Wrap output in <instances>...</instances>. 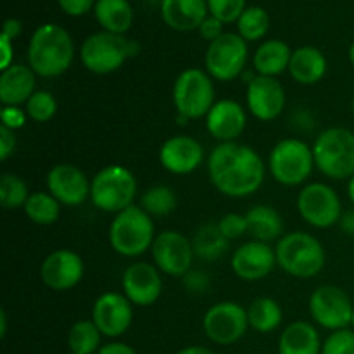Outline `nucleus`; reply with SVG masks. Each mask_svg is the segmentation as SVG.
I'll use <instances>...</instances> for the list:
<instances>
[{
  "label": "nucleus",
  "mask_w": 354,
  "mask_h": 354,
  "mask_svg": "<svg viewBox=\"0 0 354 354\" xmlns=\"http://www.w3.org/2000/svg\"><path fill=\"white\" fill-rule=\"evenodd\" d=\"M266 168L256 149L239 142L218 144L207 158V175L214 189L232 199H244L265 183Z\"/></svg>",
  "instance_id": "nucleus-1"
},
{
  "label": "nucleus",
  "mask_w": 354,
  "mask_h": 354,
  "mask_svg": "<svg viewBox=\"0 0 354 354\" xmlns=\"http://www.w3.org/2000/svg\"><path fill=\"white\" fill-rule=\"evenodd\" d=\"M75 59V44L68 30L54 23L38 26L28 45V66L40 78L64 75Z\"/></svg>",
  "instance_id": "nucleus-2"
},
{
  "label": "nucleus",
  "mask_w": 354,
  "mask_h": 354,
  "mask_svg": "<svg viewBox=\"0 0 354 354\" xmlns=\"http://www.w3.org/2000/svg\"><path fill=\"white\" fill-rule=\"evenodd\" d=\"M277 265L294 279H315L324 270L327 254L315 235L306 232H290L277 242Z\"/></svg>",
  "instance_id": "nucleus-3"
},
{
  "label": "nucleus",
  "mask_w": 354,
  "mask_h": 354,
  "mask_svg": "<svg viewBox=\"0 0 354 354\" xmlns=\"http://www.w3.org/2000/svg\"><path fill=\"white\" fill-rule=\"evenodd\" d=\"M156 225L149 213L138 204L114 214L109 225V244L123 258H138L152 248L156 241Z\"/></svg>",
  "instance_id": "nucleus-4"
},
{
  "label": "nucleus",
  "mask_w": 354,
  "mask_h": 354,
  "mask_svg": "<svg viewBox=\"0 0 354 354\" xmlns=\"http://www.w3.org/2000/svg\"><path fill=\"white\" fill-rule=\"evenodd\" d=\"M315 166L330 180H349L354 175V131L330 127L320 131L313 142Z\"/></svg>",
  "instance_id": "nucleus-5"
},
{
  "label": "nucleus",
  "mask_w": 354,
  "mask_h": 354,
  "mask_svg": "<svg viewBox=\"0 0 354 354\" xmlns=\"http://www.w3.org/2000/svg\"><path fill=\"white\" fill-rule=\"evenodd\" d=\"M138 183L123 165H107L95 173L90 183V201L102 213L118 214L133 206Z\"/></svg>",
  "instance_id": "nucleus-6"
},
{
  "label": "nucleus",
  "mask_w": 354,
  "mask_h": 354,
  "mask_svg": "<svg viewBox=\"0 0 354 354\" xmlns=\"http://www.w3.org/2000/svg\"><path fill=\"white\" fill-rule=\"evenodd\" d=\"M266 166L273 180L280 185H304L317 168L313 147L301 138H283L273 145Z\"/></svg>",
  "instance_id": "nucleus-7"
},
{
  "label": "nucleus",
  "mask_w": 354,
  "mask_h": 354,
  "mask_svg": "<svg viewBox=\"0 0 354 354\" xmlns=\"http://www.w3.org/2000/svg\"><path fill=\"white\" fill-rule=\"evenodd\" d=\"M173 106L183 120L206 118L216 102L213 78L206 69L187 68L176 76L173 83Z\"/></svg>",
  "instance_id": "nucleus-8"
},
{
  "label": "nucleus",
  "mask_w": 354,
  "mask_h": 354,
  "mask_svg": "<svg viewBox=\"0 0 354 354\" xmlns=\"http://www.w3.org/2000/svg\"><path fill=\"white\" fill-rule=\"evenodd\" d=\"M248 41L239 33H223L207 45L204 54V68L216 82H234L248 69Z\"/></svg>",
  "instance_id": "nucleus-9"
},
{
  "label": "nucleus",
  "mask_w": 354,
  "mask_h": 354,
  "mask_svg": "<svg viewBox=\"0 0 354 354\" xmlns=\"http://www.w3.org/2000/svg\"><path fill=\"white\" fill-rule=\"evenodd\" d=\"M296 207L299 216L318 230L337 225L344 214L339 194L324 182L306 183L297 194Z\"/></svg>",
  "instance_id": "nucleus-10"
},
{
  "label": "nucleus",
  "mask_w": 354,
  "mask_h": 354,
  "mask_svg": "<svg viewBox=\"0 0 354 354\" xmlns=\"http://www.w3.org/2000/svg\"><path fill=\"white\" fill-rule=\"evenodd\" d=\"M130 55V40L123 35L99 31L85 38L80 48L83 66L93 75H111L118 71Z\"/></svg>",
  "instance_id": "nucleus-11"
},
{
  "label": "nucleus",
  "mask_w": 354,
  "mask_h": 354,
  "mask_svg": "<svg viewBox=\"0 0 354 354\" xmlns=\"http://www.w3.org/2000/svg\"><path fill=\"white\" fill-rule=\"evenodd\" d=\"M204 335L218 346H232L249 330L248 308L235 301H221L207 308L203 317Z\"/></svg>",
  "instance_id": "nucleus-12"
},
{
  "label": "nucleus",
  "mask_w": 354,
  "mask_h": 354,
  "mask_svg": "<svg viewBox=\"0 0 354 354\" xmlns=\"http://www.w3.org/2000/svg\"><path fill=\"white\" fill-rule=\"evenodd\" d=\"M151 252L159 272L173 279H183L192 270L196 258L192 239L178 230H162L156 235Z\"/></svg>",
  "instance_id": "nucleus-13"
},
{
  "label": "nucleus",
  "mask_w": 354,
  "mask_h": 354,
  "mask_svg": "<svg viewBox=\"0 0 354 354\" xmlns=\"http://www.w3.org/2000/svg\"><path fill=\"white\" fill-rule=\"evenodd\" d=\"M353 310L351 297L337 286L325 283L315 289L310 296L311 318L325 330L335 332L351 327Z\"/></svg>",
  "instance_id": "nucleus-14"
},
{
  "label": "nucleus",
  "mask_w": 354,
  "mask_h": 354,
  "mask_svg": "<svg viewBox=\"0 0 354 354\" xmlns=\"http://www.w3.org/2000/svg\"><path fill=\"white\" fill-rule=\"evenodd\" d=\"M90 320L104 337L116 341L127 334L133 322V304L123 292H104L93 301Z\"/></svg>",
  "instance_id": "nucleus-15"
},
{
  "label": "nucleus",
  "mask_w": 354,
  "mask_h": 354,
  "mask_svg": "<svg viewBox=\"0 0 354 354\" xmlns=\"http://www.w3.org/2000/svg\"><path fill=\"white\" fill-rule=\"evenodd\" d=\"M121 289L133 306L149 308L162 294V273L152 263H131L121 277Z\"/></svg>",
  "instance_id": "nucleus-16"
},
{
  "label": "nucleus",
  "mask_w": 354,
  "mask_h": 354,
  "mask_svg": "<svg viewBox=\"0 0 354 354\" xmlns=\"http://www.w3.org/2000/svg\"><path fill=\"white\" fill-rule=\"evenodd\" d=\"M45 183H47V192H50L61 203V206L76 207L90 199L92 180H88L82 168L71 162H59L52 166Z\"/></svg>",
  "instance_id": "nucleus-17"
},
{
  "label": "nucleus",
  "mask_w": 354,
  "mask_h": 354,
  "mask_svg": "<svg viewBox=\"0 0 354 354\" xmlns=\"http://www.w3.org/2000/svg\"><path fill=\"white\" fill-rule=\"evenodd\" d=\"M83 275H85L83 258L71 249H55L41 261L40 266L41 282L55 292L75 289L82 282Z\"/></svg>",
  "instance_id": "nucleus-18"
},
{
  "label": "nucleus",
  "mask_w": 354,
  "mask_h": 354,
  "mask_svg": "<svg viewBox=\"0 0 354 354\" xmlns=\"http://www.w3.org/2000/svg\"><path fill=\"white\" fill-rule=\"evenodd\" d=\"M277 266V252L272 244L261 241L244 242L234 251L230 268L241 280L258 282L266 279Z\"/></svg>",
  "instance_id": "nucleus-19"
},
{
  "label": "nucleus",
  "mask_w": 354,
  "mask_h": 354,
  "mask_svg": "<svg viewBox=\"0 0 354 354\" xmlns=\"http://www.w3.org/2000/svg\"><path fill=\"white\" fill-rule=\"evenodd\" d=\"M286 88L272 76L258 75L249 85H245V106L259 121L277 120L286 109Z\"/></svg>",
  "instance_id": "nucleus-20"
},
{
  "label": "nucleus",
  "mask_w": 354,
  "mask_h": 354,
  "mask_svg": "<svg viewBox=\"0 0 354 354\" xmlns=\"http://www.w3.org/2000/svg\"><path fill=\"white\" fill-rule=\"evenodd\" d=\"M206 159L203 144L190 135H173L159 147V162L171 175H190Z\"/></svg>",
  "instance_id": "nucleus-21"
},
{
  "label": "nucleus",
  "mask_w": 354,
  "mask_h": 354,
  "mask_svg": "<svg viewBox=\"0 0 354 354\" xmlns=\"http://www.w3.org/2000/svg\"><path fill=\"white\" fill-rule=\"evenodd\" d=\"M206 130L220 144L237 142L248 127V111L242 104L232 99H221L214 102L207 113Z\"/></svg>",
  "instance_id": "nucleus-22"
},
{
  "label": "nucleus",
  "mask_w": 354,
  "mask_h": 354,
  "mask_svg": "<svg viewBox=\"0 0 354 354\" xmlns=\"http://www.w3.org/2000/svg\"><path fill=\"white\" fill-rule=\"evenodd\" d=\"M37 92V75L26 64H12L0 73L2 106H23Z\"/></svg>",
  "instance_id": "nucleus-23"
},
{
  "label": "nucleus",
  "mask_w": 354,
  "mask_h": 354,
  "mask_svg": "<svg viewBox=\"0 0 354 354\" xmlns=\"http://www.w3.org/2000/svg\"><path fill=\"white\" fill-rule=\"evenodd\" d=\"M207 10V0H161L162 21L175 31L199 30Z\"/></svg>",
  "instance_id": "nucleus-24"
},
{
  "label": "nucleus",
  "mask_w": 354,
  "mask_h": 354,
  "mask_svg": "<svg viewBox=\"0 0 354 354\" xmlns=\"http://www.w3.org/2000/svg\"><path fill=\"white\" fill-rule=\"evenodd\" d=\"M325 73H327V57L320 48L313 45H304L292 50L289 75L294 82L304 86L317 85L324 80Z\"/></svg>",
  "instance_id": "nucleus-25"
},
{
  "label": "nucleus",
  "mask_w": 354,
  "mask_h": 354,
  "mask_svg": "<svg viewBox=\"0 0 354 354\" xmlns=\"http://www.w3.org/2000/svg\"><path fill=\"white\" fill-rule=\"evenodd\" d=\"M320 332L313 324L296 320L279 337V354H322Z\"/></svg>",
  "instance_id": "nucleus-26"
},
{
  "label": "nucleus",
  "mask_w": 354,
  "mask_h": 354,
  "mask_svg": "<svg viewBox=\"0 0 354 354\" xmlns=\"http://www.w3.org/2000/svg\"><path fill=\"white\" fill-rule=\"evenodd\" d=\"M290 57H292V50L289 45L279 38H272V40L263 41L256 48L252 55V68L258 75L277 78L282 73L289 71Z\"/></svg>",
  "instance_id": "nucleus-27"
},
{
  "label": "nucleus",
  "mask_w": 354,
  "mask_h": 354,
  "mask_svg": "<svg viewBox=\"0 0 354 354\" xmlns=\"http://www.w3.org/2000/svg\"><path fill=\"white\" fill-rule=\"evenodd\" d=\"M248 220V234L254 241L266 242H279L283 237V220L279 211L270 204H258L252 206L245 213Z\"/></svg>",
  "instance_id": "nucleus-28"
},
{
  "label": "nucleus",
  "mask_w": 354,
  "mask_h": 354,
  "mask_svg": "<svg viewBox=\"0 0 354 354\" xmlns=\"http://www.w3.org/2000/svg\"><path fill=\"white\" fill-rule=\"evenodd\" d=\"M93 12L97 23L109 33H127L133 23V9L128 0H97Z\"/></svg>",
  "instance_id": "nucleus-29"
},
{
  "label": "nucleus",
  "mask_w": 354,
  "mask_h": 354,
  "mask_svg": "<svg viewBox=\"0 0 354 354\" xmlns=\"http://www.w3.org/2000/svg\"><path fill=\"white\" fill-rule=\"evenodd\" d=\"M248 320L249 328L258 334H272L282 325L283 310L273 297H256L248 306Z\"/></svg>",
  "instance_id": "nucleus-30"
},
{
  "label": "nucleus",
  "mask_w": 354,
  "mask_h": 354,
  "mask_svg": "<svg viewBox=\"0 0 354 354\" xmlns=\"http://www.w3.org/2000/svg\"><path fill=\"white\" fill-rule=\"evenodd\" d=\"M230 242L221 235L216 223H204L192 237L194 252L204 261H216L227 252Z\"/></svg>",
  "instance_id": "nucleus-31"
},
{
  "label": "nucleus",
  "mask_w": 354,
  "mask_h": 354,
  "mask_svg": "<svg viewBox=\"0 0 354 354\" xmlns=\"http://www.w3.org/2000/svg\"><path fill=\"white\" fill-rule=\"evenodd\" d=\"M23 211L35 225L48 227L61 216V203L50 192H31Z\"/></svg>",
  "instance_id": "nucleus-32"
},
{
  "label": "nucleus",
  "mask_w": 354,
  "mask_h": 354,
  "mask_svg": "<svg viewBox=\"0 0 354 354\" xmlns=\"http://www.w3.org/2000/svg\"><path fill=\"white\" fill-rule=\"evenodd\" d=\"M104 335L92 320H78L68 332V348L71 354H97L102 348Z\"/></svg>",
  "instance_id": "nucleus-33"
},
{
  "label": "nucleus",
  "mask_w": 354,
  "mask_h": 354,
  "mask_svg": "<svg viewBox=\"0 0 354 354\" xmlns=\"http://www.w3.org/2000/svg\"><path fill=\"white\" fill-rule=\"evenodd\" d=\"M178 206V199L171 187L154 185L149 187L140 196V207L152 218L169 216Z\"/></svg>",
  "instance_id": "nucleus-34"
},
{
  "label": "nucleus",
  "mask_w": 354,
  "mask_h": 354,
  "mask_svg": "<svg viewBox=\"0 0 354 354\" xmlns=\"http://www.w3.org/2000/svg\"><path fill=\"white\" fill-rule=\"evenodd\" d=\"M270 16L263 7H245L242 16L237 21L239 35L245 41H258L268 33Z\"/></svg>",
  "instance_id": "nucleus-35"
},
{
  "label": "nucleus",
  "mask_w": 354,
  "mask_h": 354,
  "mask_svg": "<svg viewBox=\"0 0 354 354\" xmlns=\"http://www.w3.org/2000/svg\"><path fill=\"white\" fill-rule=\"evenodd\" d=\"M30 197L26 182L14 173H3L0 176V203L3 209H23Z\"/></svg>",
  "instance_id": "nucleus-36"
},
{
  "label": "nucleus",
  "mask_w": 354,
  "mask_h": 354,
  "mask_svg": "<svg viewBox=\"0 0 354 354\" xmlns=\"http://www.w3.org/2000/svg\"><path fill=\"white\" fill-rule=\"evenodd\" d=\"M57 100H55L54 93L48 90H37L33 95L30 97L26 104H24V111H26L28 118L35 123H47L52 118L57 114Z\"/></svg>",
  "instance_id": "nucleus-37"
},
{
  "label": "nucleus",
  "mask_w": 354,
  "mask_h": 354,
  "mask_svg": "<svg viewBox=\"0 0 354 354\" xmlns=\"http://www.w3.org/2000/svg\"><path fill=\"white\" fill-rule=\"evenodd\" d=\"M207 9L223 24L235 23L245 10V0H207Z\"/></svg>",
  "instance_id": "nucleus-38"
},
{
  "label": "nucleus",
  "mask_w": 354,
  "mask_h": 354,
  "mask_svg": "<svg viewBox=\"0 0 354 354\" xmlns=\"http://www.w3.org/2000/svg\"><path fill=\"white\" fill-rule=\"evenodd\" d=\"M322 354H354V330L351 327L328 334L322 344Z\"/></svg>",
  "instance_id": "nucleus-39"
},
{
  "label": "nucleus",
  "mask_w": 354,
  "mask_h": 354,
  "mask_svg": "<svg viewBox=\"0 0 354 354\" xmlns=\"http://www.w3.org/2000/svg\"><path fill=\"white\" fill-rule=\"evenodd\" d=\"M216 225L220 228L221 235L228 242L239 241V239H242L248 234V220H245V214L227 213L216 221Z\"/></svg>",
  "instance_id": "nucleus-40"
},
{
  "label": "nucleus",
  "mask_w": 354,
  "mask_h": 354,
  "mask_svg": "<svg viewBox=\"0 0 354 354\" xmlns=\"http://www.w3.org/2000/svg\"><path fill=\"white\" fill-rule=\"evenodd\" d=\"M28 114L26 111L21 109L17 106H2V111H0V127H6L9 130L16 131L19 128H23L26 124Z\"/></svg>",
  "instance_id": "nucleus-41"
},
{
  "label": "nucleus",
  "mask_w": 354,
  "mask_h": 354,
  "mask_svg": "<svg viewBox=\"0 0 354 354\" xmlns=\"http://www.w3.org/2000/svg\"><path fill=\"white\" fill-rule=\"evenodd\" d=\"M183 283L185 289L192 294H204L209 290L211 280L207 273L201 272V270H190L185 277H183Z\"/></svg>",
  "instance_id": "nucleus-42"
},
{
  "label": "nucleus",
  "mask_w": 354,
  "mask_h": 354,
  "mask_svg": "<svg viewBox=\"0 0 354 354\" xmlns=\"http://www.w3.org/2000/svg\"><path fill=\"white\" fill-rule=\"evenodd\" d=\"M199 33H201V37L204 38V40L209 41V44H211V41L218 40V38H220L221 35L225 33L223 23H221L220 19H216V17L211 16V14H209V16L204 19V23L201 24Z\"/></svg>",
  "instance_id": "nucleus-43"
},
{
  "label": "nucleus",
  "mask_w": 354,
  "mask_h": 354,
  "mask_svg": "<svg viewBox=\"0 0 354 354\" xmlns=\"http://www.w3.org/2000/svg\"><path fill=\"white\" fill-rule=\"evenodd\" d=\"M16 131L9 130V128L6 127H0V159H2V161H7V159L16 152Z\"/></svg>",
  "instance_id": "nucleus-44"
},
{
  "label": "nucleus",
  "mask_w": 354,
  "mask_h": 354,
  "mask_svg": "<svg viewBox=\"0 0 354 354\" xmlns=\"http://www.w3.org/2000/svg\"><path fill=\"white\" fill-rule=\"evenodd\" d=\"M57 2L68 16H83L92 7H95L97 0H57Z\"/></svg>",
  "instance_id": "nucleus-45"
},
{
  "label": "nucleus",
  "mask_w": 354,
  "mask_h": 354,
  "mask_svg": "<svg viewBox=\"0 0 354 354\" xmlns=\"http://www.w3.org/2000/svg\"><path fill=\"white\" fill-rule=\"evenodd\" d=\"M97 354H138L137 349L131 348L130 344L121 341H111L107 344H102Z\"/></svg>",
  "instance_id": "nucleus-46"
},
{
  "label": "nucleus",
  "mask_w": 354,
  "mask_h": 354,
  "mask_svg": "<svg viewBox=\"0 0 354 354\" xmlns=\"http://www.w3.org/2000/svg\"><path fill=\"white\" fill-rule=\"evenodd\" d=\"M0 48H2V64H0V69H7L9 66L14 64V47L12 40H9L7 37L0 35Z\"/></svg>",
  "instance_id": "nucleus-47"
},
{
  "label": "nucleus",
  "mask_w": 354,
  "mask_h": 354,
  "mask_svg": "<svg viewBox=\"0 0 354 354\" xmlns=\"http://www.w3.org/2000/svg\"><path fill=\"white\" fill-rule=\"evenodd\" d=\"M21 31H23V26H21V23L17 19H7L6 23H3L2 35L9 38V40H14V38L19 37Z\"/></svg>",
  "instance_id": "nucleus-48"
},
{
  "label": "nucleus",
  "mask_w": 354,
  "mask_h": 354,
  "mask_svg": "<svg viewBox=\"0 0 354 354\" xmlns=\"http://www.w3.org/2000/svg\"><path fill=\"white\" fill-rule=\"evenodd\" d=\"M339 223H341L342 230H344L346 234L354 235V211H348L346 214H342V218Z\"/></svg>",
  "instance_id": "nucleus-49"
},
{
  "label": "nucleus",
  "mask_w": 354,
  "mask_h": 354,
  "mask_svg": "<svg viewBox=\"0 0 354 354\" xmlns=\"http://www.w3.org/2000/svg\"><path fill=\"white\" fill-rule=\"evenodd\" d=\"M175 354H216L213 349L206 348V346H185V348L178 349Z\"/></svg>",
  "instance_id": "nucleus-50"
},
{
  "label": "nucleus",
  "mask_w": 354,
  "mask_h": 354,
  "mask_svg": "<svg viewBox=\"0 0 354 354\" xmlns=\"http://www.w3.org/2000/svg\"><path fill=\"white\" fill-rule=\"evenodd\" d=\"M7 334V313L0 310V337H6Z\"/></svg>",
  "instance_id": "nucleus-51"
},
{
  "label": "nucleus",
  "mask_w": 354,
  "mask_h": 354,
  "mask_svg": "<svg viewBox=\"0 0 354 354\" xmlns=\"http://www.w3.org/2000/svg\"><path fill=\"white\" fill-rule=\"evenodd\" d=\"M348 197H349V201L354 204V175L348 180Z\"/></svg>",
  "instance_id": "nucleus-52"
},
{
  "label": "nucleus",
  "mask_w": 354,
  "mask_h": 354,
  "mask_svg": "<svg viewBox=\"0 0 354 354\" xmlns=\"http://www.w3.org/2000/svg\"><path fill=\"white\" fill-rule=\"evenodd\" d=\"M349 62H351V66L354 68V41L351 44V47H349Z\"/></svg>",
  "instance_id": "nucleus-53"
},
{
  "label": "nucleus",
  "mask_w": 354,
  "mask_h": 354,
  "mask_svg": "<svg viewBox=\"0 0 354 354\" xmlns=\"http://www.w3.org/2000/svg\"><path fill=\"white\" fill-rule=\"evenodd\" d=\"M351 113H353V116H354V93H353V99H351Z\"/></svg>",
  "instance_id": "nucleus-54"
},
{
  "label": "nucleus",
  "mask_w": 354,
  "mask_h": 354,
  "mask_svg": "<svg viewBox=\"0 0 354 354\" xmlns=\"http://www.w3.org/2000/svg\"><path fill=\"white\" fill-rule=\"evenodd\" d=\"M351 328L354 330V310H353V318H351Z\"/></svg>",
  "instance_id": "nucleus-55"
},
{
  "label": "nucleus",
  "mask_w": 354,
  "mask_h": 354,
  "mask_svg": "<svg viewBox=\"0 0 354 354\" xmlns=\"http://www.w3.org/2000/svg\"><path fill=\"white\" fill-rule=\"evenodd\" d=\"M69 354H71V353H69Z\"/></svg>",
  "instance_id": "nucleus-56"
}]
</instances>
